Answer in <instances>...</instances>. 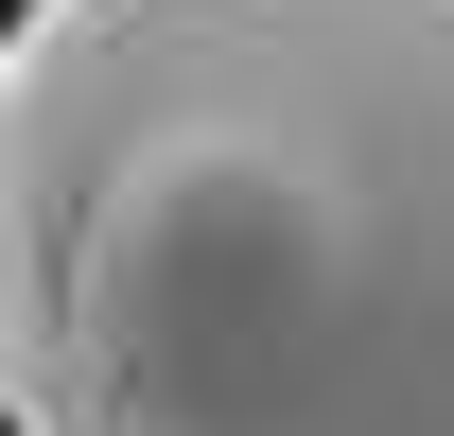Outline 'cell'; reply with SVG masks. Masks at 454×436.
Wrapping results in <instances>:
<instances>
[{
  "label": "cell",
  "instance_id": "obj_1",
  "mask_svg": "<svg viewBox=\"0 0 454 436\" xmlns=\"http://www.w3.org/2000/svg\"><path fill=\"white\" fill-rule=\"evenodd\" d=\"M0 436H454V0H18Z\"/></svg>",
  "mask_w": 454,
  "mask_h": 436
}]
</instances>
